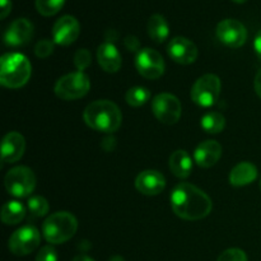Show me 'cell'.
<instances>
[{
    "label": "cell",
    "mask_w": 261,
    "mask_h": 261,
    "mask_svg": "<svg viewBox=\"0 0 261 261\" xmlns=\"http://www.w3.org/2000/svg\"><path fill=\"white\" fill-rule=\"evenodd\" d=\"M173 213L185 221H200L209 216L213 208L211 198L196 186L181 182L171 194Z\"/></svg>",
    "instance_id": "6da1fadb"
},
{
    "label": "cell",
    "mask_w": 261,
    "mask_h": 261,
    "mask_svg": "<svg viewBox=\"0 0 261 261\" xmlns=\"http://www.w3.org/2000/svg\"><path fill=\"white\" fill-rule=\"evenodd\" d=\"M84 121L93 130L101 133H114L121 126L122 115L119 107L109 99H98L84 110Z\"/></svg>",
    "instance_id": "7a4b0ae2"
},
{
    "label": "cell",
    "mask_w": 261,
    "mask_h": 261,
    "mask_svg": "<svg viewBox=\"0 0 261 261\" xmlns=\"http://www.w3.org/2000/svg\"><path fill=\"white\" fill-rule=\"evenodd\" d=\"M32 66L24 55L9 53L0 60V83L7 88H20L30 79Z\"/></svg>",
    "instance_id": "3957f363"
},
{
    "label": "cell",
    "mask_w": 261,
    "mask_h": 261,
    "mask_svg": "<svg viewBox=\"0 0 261 261\" xmlns=\"http://www.w3.org/2000/svg\"><path fill=\"white\" fill-rule=\"evenodd\" d=\"M78 229V221L69 212H56L42 224V234L51 245H60L69 241Z\"/></svg>",
    "instance_id": "277c9868"
},
{
    "label": "cell",
    "mask_w": 261,
    "mask_h": 261,
    "mask_svg": "<svg viewBox=\"0 0 261 261\" xmlns=\"http://www.w3.org/2000/svg\"><path fill=\"white\" fill-rule=\"evenodd\" d=\"M91 88L89 78L83 71L66 74L61 76L55 84V93L59 98L74 101L86 96Z\"/></svg>",
    "instance_id": "5b68a950"
},
{
    "label": "cell",
    "mask_w": 261,
    "mask_h": 261,
    "mask_svg": "<svg viewBox=\"0 0 261 261\" xmlns=\"http://www.w3.org/2000/svg\"><path fill=\"white\" fill-rule=\"evenodd\" d=\"M5 189L15 198H25L31 195L36 188V176L31 168L18 166L12 168L5 176Z\"/></svg>",
    "instance_id": "8992f818"
},
{
    "label": "cell",
    "mask_w": 261,
    "mask_h": 261,
    "mask_svg": "<svg viewBox=\"0 0 261 261\" xmlns=\"http://www.w3.org/2000/svg\"><path fill=\"white\" fill-rule=\"evenodd\" d=\"M221 94V79L214 74H205L194 83L191 99L200 107H211L218 101Z\"/></svg>",
    "instance_id": "52a82bcc"
},
{
    "label": "cell",
    "mask_w": 261,
    "mask_h": 261,
    "mask_svg": "<svg viewBox=\"0 0 261 261\" xmlns=\"http://www.w3.org/2000/svg\"><path fill=\"white\" fill-rule=\"evenodd\" d=\"M152 111L158 121L173 125L180 120L182 107L176 96L171 93H160L153 98Z\"/></svg>",
    "instance_id": "ba28073f"
},
{
    "label": "cell",
    "mask_w": 261,
    "mask_h": 261,
    "mask_svg": "<svg viewBox=\"0 0 261 261\" xmlns=\"http://www.w3.org/2000/svg\"><path fill=\"white\" fill-rule=\"evenodd\" d=\"M40 232L33 226L20 227L10 236L8 246L15 256H25L35 251L40 245Z\"/></svg>",
    "instance_id": "9c48e42d"
},
{
    "label": "cell",
    "mask_w": 261,
    "mask_h": 261,
    "mask_svg": "<svg viewBox=\"0 0 261 261\" xmlns=\"http://www.w3.org/2000/svg\"><path fill=\"white\" fill-rule=\"evenodd\" d=\"M135 66L142 76L147 79H158L165 73V61L161 54L153 48L145 47L138 53Z\"/></svg>",
    "instance_id": "30bf717a"
},
{
    "label": "cell",
    "mask_w": 261,
    "mask_h": 261,
    "mask_svg": "<svg viewBox=\"0 0 261 261\" xmlns=\"http://www.w3.org/2000/svg\"><path fill=\"white\" fill-rule=\"evenodd\" d=\"M217 37L223 45L231 48H239L246 42L247 31L240 20L224 19L217 25Z\"/></svg>",
    "instance_id": "8fae6325"
},
{
    "label": "cell",
    "mask_w": 261,
    "mask_h": 261,
    "mask_svg": "<svg viewBox=\"0 0 261 261\" xmlns=\"http://www.w3.org/2000/svg\"><path fill=\"white\" fill-rule=\"evenodd\" d=\"M79 33H81V25L78 20L73 15H64L54 24V42L61 46H68L79 37Z\"/></svg>",
    "instance_id": "7c38bea8"
},
{
    "label": "cell",
    "mask_w": 261,
    "mask_h": 261,
    "mask_svg": "<svg viewBox=\"0 0 261 261\" xmlns=\"http://www.w3.org/2000/svg\"><path fill=\"white\" fill-rule=\"evenodd\" d=\"M168 55L173 61L182 65L194 63L198 58V47L186 37H175L168 43Z\"/></svg>",
    "instance_id": "4fadbf2b"
},
{
    "label": "cell",
    "mask_w": 261,
    "mask_h": 261,
    "mask_svg": "<svg viewBox=\"0 0 261 261\" xmlns=\"http://www.w3.org/2000/svg\"><path fill=\"white\" fill-rule=\"evenodd\" d=\"M33 36V24L25 18H18L8 27L4 41L8 46L18 47L24 46L31 41Z\"/></svg>",
    "instance_id": "5bb4252c"
},
{
    "label": "cell",
    "mask_w": 261,
    "mask_h": 261,
    "mask_svg": "<svg viewBox=\"0 0 261 261\" xmlns=\"http://www.w3.org/2000/svg\"><path fill=\"white\" fill-rule=\"evenodd\" d=\"M135 188L144 195H158L166 188V180L161 172L155 170H147L140 172L135 178Z\"/></svg>",
    "instance_id": "9a60e30c"
},
{
    "label": "cell",
    "mask_w": 261,
    "mask_h": 261,
    "mask_svg": "<svg viewBox=\"0 0 261 261\" xmlns=\"http://www.w3.org/2000/svg\"><path fill=\"white\" fill-rule=\"evenodd\" d=\"M25 149V140L17 132H10L3 139L2 161L3 163H14L20 160Z\"/></svg>",
    "instance_id": "2e32d148"
},
{
    "label": "cell",
    "mask_w": 261,
    "mask_h": 261,
    "mask_svg": "<svg viewBox=\"0 0 261 261\" xmlns=\"http://www.w3.org/2000/svg\"><path fill=\"white\" fill-rule=\"evenodd\" d=\"M222 155V147L216 140H205L196 147L194 160L196 165L203 168H209L216 165Z\"/></svg>",
    "instance_id": "e0dca14e"
},
{
    "label": "cell",
    "mask_w": 261,
    "mask_h": 261,
    "mask_svg": "<svg viewBox=\"0 0 261 261\" xmlns=\"http://www.w3.org/2000/svg\"><path fill=\"white\" fill-rule=\"evenodd\" d=\"M97 60L101 68L107 73H116L120 70L122 64L119 50L111 42H105L99 45L97 50Z\"/></svg>",
    "instance_id": "ac0fdd59"
},
{
    "label": "cell",
    "mask_w": 261,
    "mask_h": 261,
    "mask_svg": "<svg viewBox=\"0 0 261 261\" xmlns=\"http://www.w3.org/2000/svg\"><path fill=\"white\" fill-rule=\"evenodd\" d=\"M257 177L256 166L251 162H241L232 168L229 173V182L231 185L241 188V186L250 185L254 182Z\"/></svg>",
    "instance_id": "d6986e66"
},
{
    "label": "cell",
    "mask_w": 261,
    "mask_h": 261,
    "mask_svg": "<svg viewBox=\"0 0 261 261\" xmlns=\"http://www.w3.org/2000/svg\"><path fill=\"white\" fill-rule=\"evenodd\" d=\"M170 170L176 177L186 178L193 170V160L186 150L178 149L170 157Z\"/></svg>",
    "instance_id": "ffe728a7"
},
{
    "label": "cell",
    "mask_w": 261,
    "mask_h": 261,
    "mask_svg": "<svg viewBox=\"0 0 261 261\" xmlns=\"http://www.w3.org/2000/svg\"><path fill=\"white\" fill-rule=\"evenodd\" d=\"M148 33L154 42H165L170 35V27L166 18L161 14H153L148 20Z\"/></svg>",
    "instance_id": "44dd1931"
},
{
    "label": "cell",
    "mask_w": 261,
    "mask_h": 261,
    "mask_svg": "<svg viewBox=\"0 0 261 261\" xmlns=\"http://www.w3.org/2000/svg\"><path fill=\"white\" fill-rule=\"evenodd\" d=\"M25 217V208L17 200L7 201L2 209V221L8 226L20 223Z\"/></svg>",
    "instance_id": "7402d4cb"
},
{
    "label": "cell",
    "mask_w": 261,
    "mask_h": 261,
    "mask_svg": "<svg viewBox=\"0 0 261 261\" xmlns=\"http://www.w3.org/2000/svg\"><path fill=\"white\" fill-rule=\"evenodd\" d=\"M201 127L209 134H218L226 127V117L216 111L206 112L201 117Z\"/></svg>",
    "instance_id": "603a6c76"
},
{
    "label": "cell",
    "mask_w": 261,
    "mask_h": 261,
    "mask_svg": "<svg viewBox=\"0 0 261 261\" xmlns=\"http://www.w3.org/2000/svg\"><path fill=\"white\" fill-rule=\"evenodd\" d=\"M150 98L149 89L145 87H133L125 94L127 105L133 107H140L147 103Z\"/></svg>",
    "instance_id": "cb8c5ba5"
},
{
    "label": "cell",
    "mask_w": 261,
    "mask_h": 261,
    "mask_svg": "<svg viewBox=\"0 0 261 261\" xmlns=\"http://www.w3.org/2000/svg\"><path fill=\"white\" fill-rule=\"evenodd\" d=\"M65 0H36V8L40 14L45 17L55 15L63 8Z\"/></svg>",
    "instance_id": "d4e9b609"
},
{
    "label": "cell",
    "mask_w": 261,
    "mask_h": 261,
    "mask_svg": "<svg viewBox=\"0 0 261 261\" xmlns=\"http://www.w3.org/2000/svg\"><path fill=\"white\" fill-rule=\"evenodd\" d=\"M28 211H30L31 216L40 218V217H45L48 213V203L43 196H32L28 200Z\"/></svg>",
    "instance_id": "484cf974"
},
{
    "label": "cell",
    "mask_w": 261,
    "mask_h": 261,
    "mask_svg": "<svg viewBox=\"0 0 261 261\" xmlns=\"http://www.w3.org/2000/svg\"><path fill=\"white\" fill-rule=\"evenodd\" d=\"M91 61H92V56L91 53H89L87 48H81L75 53L74 55V65L76 66L79 71H83L91 65Z\"/></svg>",
    "instance_id": "4316f807"
},
{
    "label": "cell",
    "mask_w": 261,
    "mask_h": 261,
    "mask_svg": "<svg viewBox=\"0 0 261 261\" xmlns=\"http://www.w3.org/2000/svg\"><path fill=\"white\" fill-rule=\"evenodd\" d=\"M217 261H247V255L241 249H228L219 255Z\"/></svg>",
    "instance_id": "83f0119b"
},
{
    "label": "cell",
    "mask_w": 261,
    "mask_h": 261,
    "mask_svg": "<svg viewBox=\"0 0 261 261\" xmlns=\"http://www.w3.org/2000/svg\"><path fill=\"white\" fill-rule=\"evenodd\" d=\"M54 51V42L50 40H41L38 41L37 45L35 47V54L37 58L46 59L53 54Z\"/></svg>",
    "instance_id": "f1b7e54d"
},
{
    "label": "cell",
    "mask_w": 261,
    "mask_h": 261,
    "mask_svg": "<svg viewBox=\"0 0 261 261\" xmlns=\"http://www.w3.org/2000/svg\"><path fill=\"white\" fill-rule=\"evenodd\" d=\"M36 261H58V252L51 245L43 246L36 256Z\"/></svg>",
    "instance_id": "f546056e"
},
{
    "label": "cell",
    "mask_w": 261,
    "mask_h": 261,
    "mask_svg": "<svg viewBox=\"0 0 261 261\" xmlns=\"http://www.w3.org/2000/svg\"><path fill=\"white\" fill-rule=\"evenodd\" d=\"M124 45L129 51H137V50H139L140 43H139V40H138L135 36L130 35V36H126V37H125Z\"/></svg>",
    "instance_id": "4dcf8cb0"
},
{
    "label": "cell",
    "mask_w": 261,
    "mask_h": 261,
    "mask_svg": "<svg viewBox=\"0 0 261 261\" xmlns=\"http://www.w3.org/2000/svg\"><path fill=\"white\" fill-rule=\"evenodd\" d=\"M0 7H2V14H0V18L2 19H5L8 17V14L12 10V2L10 0H0Z\"/></svg>",
    "instance_id": "1f68e13d"
},
{
    "label": "cell",
    "mask_w": 261,
    "mask_h": 261,
    "mask_svg": "<svg viewBox=\"0 0 261 261\" xmlns=\"http://www.w3.org/2000/svg\"><path fill=\"white\" fill-rule=\"evenodd\" d=\"M254 88H255V92H256L257 96H259L261 98V69L259 71H257L256 75H255Z\"/></svg>",
    "instance_id": "d6a6232c"
},
{
    "label": "cell",
    "mask_w": 261,
    "mask_h": 261,
    "mask_svg": "<svg viewBox=\"0 0 261 261\" xmlns=\"http://www.w3.org/2000/svg\"><path fill=\"white\" fill-rule=\"evenodd\" d=\"M254 48H255V53H256L257 58L261 60V30L257 32L256 38L254 41Z\"/></svg>",
    "instance_id": "836d02e7"
},
{
    "label": "cell",
    "mask_w": 261,
    "mask_h": 261,
    "mask_svg": "<svg viewBox=\"0 0 261 261\" xmlns=\"http://www.w3.org/2000/svg\"><path fill=\"white\" fill-rule=\"evenodd\" d=\"M73 261H94V260L92 259V257L87 256V255H84V254H79V255H76L75 257H74Z\"/></svg>",
    "instance_id": "e575fe53"
},
{
    "label": "cell",
    "mask_w": 261,
    "mask_h": 261,
    "mask_svg": "<svg viewBox=\"0 0 261 261\" xmlns=\"http://www.w3.org/2000/svg\"><path fill=\"white\" fill-rule=\"evenodd\" d=\"M110 261H125V259L122 256H119V255H115V256H112Z\"/></svg>",
    "instance_id": "d590c367"
},
{
    "label": "cell",
    "mask_w": 261,
    "mask_h": 261,
    "mask_svg": "<svg viewBox=\"0 0 261 261\" xmlns=\"http://www.w3.org/2000/svg\"><path fill=\"white\" fill-rule=\"evenodd\" d=\"M234 3H237V4H242V3H246L247 0H233Z\"/></svg>",
    "instance_id": "8d00e7d4"
},
{
    "label": "cell",
    "mask_w": 261,
    "mask_h": 261,
    "mask_svg": "<svg viewBox=\"0 0 261 261\" xmlns=\"http://www.w3.org/2000/svg\"><path fill=\"white\" fill-rule=\"evenodd\" d=\"M260 189H261V181H260Z\"/></svg>",
    "instance_id": "74e56055"
}]
</instances>
